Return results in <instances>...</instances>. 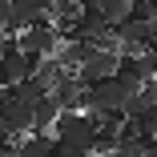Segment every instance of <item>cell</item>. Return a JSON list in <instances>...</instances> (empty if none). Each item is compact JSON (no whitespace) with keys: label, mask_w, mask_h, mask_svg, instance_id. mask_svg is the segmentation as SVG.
I'll list each match as a JSON object with an SVG mask.
<instances>
[{"label":"cell","mask_w":157,"mask_h":157,"mask_svg":"<svg viewBox=\"0 0 157 157\" xmlns=\"http://www.w3.org/2000/svg\"><path fill=\"white\" fill-rule=\"evenodd\" d=\"M97 125L101 121L93 113H60L52 137H56V145H69V149L93 157V149H97Z\"/></svg>","instance_id":"6da1fadb"},{"label":"cell","mask_w":157,"mask_h":157,"mask_svg":"<svg viewBox=\"0 0 157 157\" xmlns=\"http://www.w3.org/2000/svg\"><path fill=\"white\" fill-rule=\"evenodd\" d=\"M125 101H129V93H125L113 81H101V85H93L85 89V113H93L97 121H109V117H125Z\"/></svg>","instance_id":"7a4b0ae2"},{"label":"cell","mask_w":157,"mask_h":157,"mask_svg":"<svg viewBox=\"0 0 157 157\" xmlns=\"http://www.w3.org/2000/svg\"><path fill=\"white\" fill-rule=\"evenodd\" d=\"M60 48H65V33L56 24H48V20H40L28 33H20V52H28V56L44 60V56H60Z\"/></svg>","instance_id":"3957f363"},{"label":"cell","mask_w":157,"mask_h":157,"mask_svg":"<svg viewBox=\"0 0 157 157\" xmlns=\"http://www.w3.org/2000/svg\"><path fill=\"white\" fill-rule=\"evenodd\" d=\"M117 69H121V52H113V48H97V52L89 56V65L77 73V81H81L85 89H93V85H101V81H113Z\"/></svg>","instance_id":"277c9868"},{"label":"cell","mask_w":157,"mask_h":157,"mask_svg":"<svg viewBox=\"0 0 157 157\" xmlns=\"http://www.w3.org/2000/svg\"><path fill=\"white\" fill-rule=\"evenodd\" d=\"M40 56H28V52H8L0 56V89H20L28 77L36 73Z\"/></svg>","instance_id":"5b68a950"},{"label":"cell","mask_w":157,"mask_h":157,"mask_svg":"<svg viewBox=\"0 0 157 157\" xmlns=\"http://www.w3.org/2000/svg\"><path fill=\"white\" fill-rule=\"evenodd\" d=\"M52 101L60 105V113H85V85H81L73 73H65L60 85L52 89Z\"/></svg>","instance_id":"8992f818"},{"label":"cell","mask_w":157,"mask_h":157,"mask_svg":"<svg viewBox=\"0 0 157 157\" xmlns=\"http://www.w3.org/2000/svg\"><path fill=\"white\" fill-rule=\"evenodd\" d=\"M0 121H4V129H8V137L12 141H24L28 137V129H33V105H24L20 97L0 113Z\"/></svg>","instance_id":"52a82bcc"},{"label":"cell","mask_w":157,"mask_h":157,"mask_svg":"<svg viewBox=\"0 0 157 157\" xmlns=\"http://www.w3.org/2000/svg\"><path fill=\"white\" fill-rule=\"evenodd\" d=\"M56 121H60V105L52 101V93H48L44 101H36V105H33V133H48V137H52Z\"/></svg>","instance_id":"ba28073f"},{"label":"cell","mask_w":157,"mask_h":157,"mask_svg":"<svg viewBox=\"0 0 157 157\" xmlns=\"http://www.w3.org/2000/svg\"><path fill=\"white\" fill-rule=\"evenodd\" d=\"M56 153V137L48 133H28L24 141H16V157H52Z\"/></svg>","instance_id":"9c48e42d"},{"label":"cell","mask_w":157,"mask_h":157,"mask_svg":"<svg viewBox=\"0 0 157 157\" xmlns=\"http://www.w3.org/2000/svg\"><path fill=\"white\" fill-rule=\"evenodd\" d=\"M97 4H101V20L113 28V33L133 16V0H97Z\"/></svg>","instance_id":"30bf717a"},{"label":"cell","mask_w":157,"mask_h":157,"mask_svg":"<svg viewBox=\"0 0 157 157\" xmlns=\"http://www.w3.org/2000/svg\"><path fill=\"white\" fill-rule=\"evenodd\" d=\"M16 97H20L24 105H36V101H44V97H48V89H44V85H40L36 77H28V81H24V85L16 89Z\"/></svg>","instance_id":"8fae6325"},{"label":"cell","mask_w":157,"mask_h":157,"mask_svg":"<svg viewBox=\"0 0 157 157\" xmlns=\"http://www.w3.org/2000/svg\"><path fill=\"white\" fill-rule=\"evenodd\" d=\"M133 16L145 24H157V0H133Z\"/></svg>","instance_id":"7c38bea8"},{"label":"cell","mask_w":157,"mask_h":157,"mask_svg":"<svg viewBox=\"0 0 157 157\" xmlns=\"http://www.w3.org/2000/svg\"><path fill=\"white\" fill-rule=\"evenodd\" d=\"M8 16H12V0H0V28H8Z\"/></svg>","instance_id":"4fadbf2b"},{"label":"cell","mask_w":157,"mask_h":157,"mask_svg":"<svg viewBox=\"0 0 157 157\" xmlns=\"http://www.w3.org/2000/svg\"><path fill=\"white\" fill-rule=\"evenodd\" d=\"M52 157H85V153H77V149H69V145H56Z\"/></svg>","instance_id":"5bb4252c"},{"label":"cell","mask_w":157,"mask_h":157,"mask_svg":"<svg viewBox=\"0 0 157 157\" xmlns=\"http://www.w3.org/2000/svg\"><path fill=\"white\" fill-rule=\"evenodd\" d=\"M149 153H153V157H157V137H149Z\"/></svg>","instance_id":"9a60e30c"},{"label":"cell","mask_w":157,"mask_h":157,"mask_svg":"<svg viewBox=\"0 0 157 157\" xmlns=\"http://www.w3.org/2000/svg\"><path fill=\"white\" fill-rule=\"evenodd\" d=\"M153 36H157V24H153Z\"/></svg>","instance_id":"2e32d148"}]
</instances>
